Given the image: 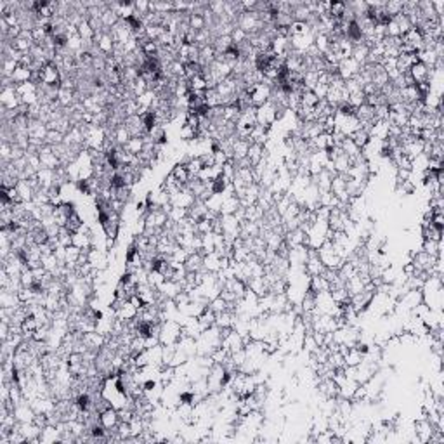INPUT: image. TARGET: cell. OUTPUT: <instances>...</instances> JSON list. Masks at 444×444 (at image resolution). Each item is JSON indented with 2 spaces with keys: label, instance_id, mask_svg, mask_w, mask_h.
Returning a JSON list of instances; mask_svg holds the SVG:
<instances>
[{
  "label": "cell",
  "instance_id": "6da1fadb",
  "mask_svg": "<svg viewBox=\"0 0 444 444\" xmlns=\"http://www.w3.org/2000/svg\"><path fill=\"white\" fill-rule=\"evenodd\" d=\"M181 325L174 319H167V321L161 323V330H160V344L161 345H174L179 342L181 338Z\"/></svg>",
  "mask_w": 444,
  "mask_h": 444
},
{
  "label": "cell",
  "instance_id": "7a4b0ae2",
  "mask_svg": "<svg viewBox=\"0 0 444 444\" xmlns=\"http://www.w3.org/2000/svg\"><path fill=\"white\" fill-rule=\"evenodd\" d=\"M246 92L250 94V99H252V106L259 108L262 104H266L271 97V92H273V87L269 83L262 82V83H257L253 87H248Z\"/></svg>",
  "mask_w": 444,
  "mask_h": 444
},
{
  "label": "cell",
  "instance_id": "3957f363",
  "mask_svg": "<svg viewBox=\"0 0 444 444\" xmlns=\"http://www.w3.org/2000/svg\"><path fill=\"white\" fill-rule=\"evenodd\" d=\"M276 120H278V108L271 101H267L266 104L257 108V123L259 125L271 129L276 123Z\"/></svg>",
  "mask_w": 444,
  "mask_h": 444
},
{
  "label": "cell",
  "instance_id": "277c9868",
  "mask_svg": "<svg viewBox=\"0 0 444 444\" xmlns=\"http://www.w3.org/2000/svg\"><path fill=\"white\" fill-rule=\"evenodd\" d=\"M0 103H2V110H17L19 106H23L16 92V85L3 87L2 92H0Z\"/></svg>",
  "mask_w": 444,
  "mask_h": 444
},
{
  "label": "cell",
  "instance_id": "5b68a950",
  "mask_svg": "<svg viewBox=\"0 0 444 444\" xmlns=\"http://www.w3.org/2000/svg\"><path fill=\"white\" fill-rule=\"evenodd\" d=\"M89 264L92 269L97 271H106L108 266H110V257H108L106 250H99V248H90L89 250Z\"/></svg>",
  "mask_w": 444,
  "mask_h": 444
},
{
  "label": "cell",
  "instance_id": "8992f818",
  "mask_svg": "<svg viewBox=\"0 0 444 444\" xmlns=\"http://www.w3.org/2000/svg\"><path fill=\"white\" fill-rule=\"evenodd\" d=\"M359 72H361V65H359V63H356L352 58L342 59V61L338 63V66H337L338 76H340L344 82H345V80H349V78H352L354 75H358Z\"/></svg>",
  "mask_w": 444,
  "mask_h": 444
},
{
  "label": "cell",
  "instance_id": "52a82bcc",
  "mask_svg": "<svg viewBox=\"0 0 444 444\" xmlns=\"http://www.w3.org/2000/svg\"><path fill=\"white\" fill-rule=\"evenodd\" d=\"M38 156H40V161H42V168H52V170H58V168L61 167V160L56 156V153L52 151V146H49V144H45V146L40 148Z\"/></svg>",
  "mask_w": 444,
  "mask_h": 444
},
{
  "label": "cell",
  "instance_id": "ba28073f",
  "mask_svg": "<svg viewBox=\"0 0 444 444\" xmlns=\"http://www.w3.org/2000/svg\"><path fill=\"white\" fill-rule=\"evenodd\" d=\"M94 44L97 45V49H99V52L103 56H111L113 51H115V40H113L110 30H104L101 31V33H96V38H94Z\"/></svg>",
  "mask_w": 444,
  "mask_h": 444
},
{
  "label": "cell",
  "instance_id": "9c48e42d",
  "mask_svg": "<svg viewBox=\"0 0 444 444\" xmlns=\"http://www.w3.org/2000/svg\"><path fill=\"white\" fill-rule=\"evenodd\" d=\"M82 342L83 345L87 347V351H94V352H99L101 349L106 345V337L101 335L99 332H87L82 335Z\"/></svg>",
  "mask_w": 444,
  "mask_h": 444
},
{
  "label": "cell",
  "instance_id": "30bf717a",
  "mask_svg": "<svg viewBox=\"0 0 444 444\" xmlns=\"http://www.w3.org/2000/svg\"><path fill=\"white\" fill-rule=\"evenodd\" d=\"M195 200H196L195 195L184 186L177 195L170 196V205L175 207V209H189V207L195 203Z\"/></svg>",
  "mask_w": 444,
  "mask_h": 444
},
{
  "label": "cell",
  "instance_id": "8fae6325",
  "mask_svg": "<svg viewBox=\"0 0 444 444\" xmlns=\"http://www.w3.org/2000/svg\"><path fill=\"white\" fill-rule=\"evenodd\" d=\"M42 83L44 85H61V72H59L58 66L49 63L42 70Z\"/></svg>",
  "mask_w": 444,
  "mask_h": 444
},
{
  "label": "cell",
  "instance_id": "7c38bea8",
  "mask_svg": "<svg viewBox=\"0 0 444 444\" xmlns=\"http://www.w3.org/2000/svg\"><path fill=\"white\" fill-rule=\"evenodd\" d=\"M37 181L40 184V189L49 191V189L56 186V170H52V168H40L37 172Z\"/></svg>",
  "mask_w": 444,
  "mask_h": 444
},
{
  "label": "cell",
  "instance_id": "4fadbf2b",
  "mask_svg": "<svg viewBox=\"0 0 444 444\" xmlns=\"http://www.w3.org/2000/svg\"><path fill=\"white\" fill-rule=\"evenodd\" d=\"M99 422L106 431H111L116 425L120 424V417H118V410H115L113 406H110L108 410H104L103 413L99 415Z\"/></svg>",
  "mask_w": 444,
  "mask_h": 444
},
{
  "label": "cell",
  "instance_id": "5bb4252c",
  "mask_svg": "<svg viewBox=\"0 0 444 444\" xmlns=\"http://www.w3.org/2000/svg\"><path fill=\"white\" fill-rule=\"evenodd\" d=\"M137 312H139V309L134 307V305L127 300V302H123L122 304V307L115 311V318L120 319V321H123V323H129V321H132V319L137 318Z\"/></svg>",
  "mask_w": 444,
  "mask_h": 444
},
{
  "label": "cell",
  "instance_id": "9a60e30c",
  "mask_svg": "<svg viewBox=\"0 0 444 444\" xmlns=\"http://www.w3.org/2000/svg\"><path fill=\"white\" fill-rule=\"evenodd\" d=\"M16 191L23 203L31 202L35 196V188L31 186V182L28 181V179H19V182H17V186H16Z\"/></svg>",
  "mask_w": 444,
  "mask_h": 444
},
{
  "label": "cell",
  "instance_id": "2e32d148",
  "mask_svg": "<svg viewBox=\"0 0 444 444\" xmlns=\"http://www.w3.org/2000/svg\"><path fill=\"white\" fill-rule=\"evenodd\" d=\"M246 288L252 290L259 298L269 294V285H267V281L264 280V276L262 278H250V280L246 281Z\"/></svg>",
  "mask_w": 444,
  "mask_h": 444
},
{
  "label": "cell",
  "instance_id": "e0dca14e",
  "mask_svg": "<svg viewBox=\"0 0 444 444\" xmlns=\"http://www.w3.org/2000/svg\"><path fill=\"white\" fill-rule=\"evenodd\" d=\"M158 292H160V294L163 295L165 298H172V300H174L175 295L181 294V292H182V287H181V283H177V281L165 280L163 283L158 287Z\"/></svg>",
  "mask_w": 444,
  "mask_h": 444
},
{
  "label": "cell",
  "instance_id": "ac0fdd59",
  "mask_svg": "<svg viewBox=\"0 0 444 444\" xmlns=\"http://www.w3.org/2000/svg\"><path fill=\"white\" fill-rule=\"evenodd\" d=\"M250 141L248 139H239V137H236V141L232 143V160L238 161V160H243V158H246V154H248V149H250Z\"/></svg>",
  "mask_w": 444,
  "mask_h": 444
},
{
  "label": "cell",
  "instance_id": "d6986e66",
  "mask_svg": "<svg viewBox=\"0 0 444 444\" xmlns=\"http://www.w3.org/2000/svg\"><path fill=\"white\" fill-rule=\"evenodd\" d=\"M61 441V431L58 425L47 424L40 432V443H58Z\"/></svg>",
  "mask_w": 444,
  "mask_h": 444
},
{
  "label": "cell",
  "instance_id": "ffe728a7",
  "mask_svg": "<svg viewBox=\"0 0 444 444\" xmlns=\"http://www.w3.org/2000/svg\"><path fill=\"white\" fill-rule=\"evenodd\" d=\"M221 259L222 257L217 252H210L203 255V269L209 273H219L221 271Z\"/></svg>",
  "mask_w": 444,
  "mask_h": 444
},
{
  "label": "cell",
  "instance_id": "44dd1931",
  "mask_svg": "<svg viewBox=\"0 0 444 444\" xmlns=\"http://www.w3.org/2000/svg\"><path fill=\"white\" fill-rule=\"evenodd\" d=\"M184 267L188 269V273H198V271L203 269V253L195 252L189 253V257L186 259Z\"/></svg>",
  "mask_w": 444,
  "mask_h": 444
},
{
  "label": "cell",
  "instance_id": "7402d4cb",
  "mask_svg": "<svg viewBox=\"0 0 444 444\" xmlns=\"http://www.w3.org/2000/svg\"><path fill=\"white\" fill-rule=\"evenodd\" d=\"M410 75H411V78H413L415 85H418V83H424V82H427L429 68L424 65V63H417L415 66H411Z\"/></svg>",
  "mask_w": 444,
  "mask_h": 444
},
{
  "label": "cell",
  "instance_id": "603a6c76",
  "mask_svg": "<svg viewBox=\"0 0 444 444\" xmlns=\"http://www.w3.org/2000/svg\"><path fill=\"white\" fill-rule=\"evenodd\" d=\"M31 76H33V72H31V68L19 65L16 68V72L12 73V76H10V78H12V82L16 83V85H19V83L31 82Z\"/></svg>",
  "mask_w": 444,
  "mask_h": 444
},
{
  "label": "cell",
  "instance_id": "cb8c5ba5",
  "mask_svg": "<svg viewBox=\"0 0 444 444\" xmlns=\"http://www.w3.org/2000/svg\"><path fill=\"white\" fill-rule=\"evenodd\" d=\"M19 305H21V300L17 297V294H12V292H7V290L0 292V307L17 309Z\"/></svg>",
  "mask_w": 444,
  "mask_h": 444
},
{
  "label": "cell",
  "instance_id": "d4e9b609",
  "mask_svg": "<svg viewBox=\"0 0 444 444\" xmlns=\"http://www.w3.org/2000/svg\"><path fill=\"white\" fill-rule=\"evenodd\" d=\"M239 207H241V203H239L238 196L224 198V202H222V205H221V216H232Z\"/></svg>",
  "mask_w": 444,
  "mask_h": 444
},
{
  "label": "cell",
  "instance_id": "484cf974",
  "mask_svg": "<svg viewBox=\"0 0 444 444\" xmlns=\"http://www.w3.org/2000/svg\"><path fill=\"white\" fill-rule=\"evenodd\" d=\"M368 54H370V47L365 44V42H359V44H356L354 49H352L351 58L354 59L356 63H359V65H365L366 59H368Z\"/></svg>",
  "mask_w": 444,
  "mask_h": 444
},
{
  "label": "cell",
  "instance_id": "4316f807",
  "mask_svg": "<svg viewBox=\"0 0 444 444\" xmlns=\"http://www.w3.org/2000/svg\"><path fill=\"white\" fill-rule=\"evenodd\" d=\"M122 148L127 151V153H130V154H134V156H137V154L143 153L144 137H130V139L127 141L125 146H122Z\"/></svg>",
  "mask_w": 444,
  "mask_h": 444
},
{
  "label": "cell",
  "instance_id": "83f0119b",
  "mask_svg": "<svg viewBox=\"0 0 444 444\" xmlns=\"http://www.w3.org/2000/svg\"><path fill=\"white\" fill-rule=\"evenodd\" d=\"M170 174L174 175L175 181H177L179 184L186 186V184H188V182H189V172H188V168H186V165H184V163H181V161H179V163L175 165L174 168H172Z\"/></svg>",
  "mask_w": 444,
  "mask_h": 444
},
{
  "label": "cell",
  "instance_id": "f1b7e54d",
  "mask_svg": "<svg viewBox=\"0 0 444 444\" xmlns=\"http://www.w3.org/2000/svg\"><path fill=\"white\" fill-rule=\"evenodd\" d=\"M198 321H200V325H202L203 330L212 328V326H216V312H214L212 309L207 305L205 311H203L202 314L198 316Z\"/></svg>",
  "mask_w": 444,
  "mask_h": 444
},
{
  "label": "cell",
  "instance_id": "f546056e",
  "mask_svg": "<svg viewBox=\"0 0 444 444\" xmlns=\"http://www.w3.org/2000/svg\"><path fill=\"white\" fill-rule=\"evenodd\" d=\"M113 137H115V141H116L118 146H125L127 141H129L132 136H130L129 129L125 127V123H122V125H118L115 130H113Z\"/></svg>",
  "mask_w": 444,
  "mask_h": 444
},
{
  "label": "cell",
  "instance_id": "4dcf8cb0",
  "mask_svg": "<svg viewBox=\"0 0 444 444\" xmlns=\"http://www.w3.org/2000/svg\"><path fill=\"white\" fill-rule=\"evenodd\" d=\"M338 146L342 148V151H344V153L347 154L349 158H356V156H359V154H361V149H359V148L356 146L354 143H352L351 137H345V139L342 141Z\"/></svg>",
  "mask_w": 444,
  "mask_h": 444
},
{
  "label": "cell",
  "instance_id": "1f68e13d",
  "mask_svg": "<svg viewBox=\"0 0 444 444\" xmlns=\"http://www.w3.org/2000/svg\"><path fill=\"white\" fill-rule=\"evenodd\" d=\"M422 234H424V239H432V241H441L443 239V229L436 227V225L429 224L422 227Z\"/></svg>",
  "mask_w": 444,
  "mask_h": 444
},
{
  "label": "cell",
  "instance_id": "d6a6232c",
  "mask_svg": "<svg viewBox=\"0 0 444 444\" xmlns=\"http://www.w3.org/2000/svg\"><path fill=\"white\" fill-rule=\"evenodd\" d=\"M422 252L429 253V255H434V257H441V241L424 239V245H422Z\"/></svg>",
  "mask_w": 444,
  "mask_h": 444
},
{
  "label": "cell",
  "instance_id": "836d02e7",
  "mask_svg": "<svg viewBox=\"0 0 444 444\" xmlns=\"http://www.w3.org/2000/svg\"><path fill=\"white\" fill-rule=\"evenodd\" d=\"M188 23H189V28H191L193 31H202V30H207L205 17H203L202 14H189V17H188Z\"/></svg>",
  "mask_w": 444,
  "mask_h": 444
},
{
  "label": "cell",
  "instance_id": "e575fe53",
  "mask_svg": "<svg viewBox=\"0 0 444 444\" xmlns=\"http://www.w3.org/2000/svg\"><path fill=\"white\" fill-rule=\"evenodd\" d=\"M352 139V143L356 144V146L359 148V149H363V148L366 146V144L370 143V136H368V132H366V130H363V129H359V130H356L354 134H352V136H349Z\"/></svg>",
  "mask_w": 444,
  "mask_h": 444
},
{
  "label": "cell",
  "instance_id": "d590c367",
  "mask_svg": "<svg viewBox=\"0 0 444 444\" xmlns=\"http://www.w3.org/2000/svg\"><path fill=\"white\" fill-rule=\"evenodd\" d=\"M403 7H404V2H394V0L383 3V10H385V14L390 17V19H392L394 16H397V14L403 12Z\"/></svg>",
  "mask_w": 444,
  "mask_h": 444
},
{
  "label": "cell",
  "instance_id": "8d00e7d4",
  "mask_svg": "<svg viewBox=\"0 0 444 444\" xmlns=\"http://www.w3.org/2000/svg\"><path fill=\"white\" fill-rule=\"evenodd\" d=\"M179 137H181L182 141L191 143V141H195L196 137H198V130H195L193 127H189L188 123H182L181 129H179Z\"/></svg>",
  "mask_w": 444,
  "mask_h": 444
},
{
  "label": "cell",
  "instance_id": "74e56055",
  "mask_svg": "<svg viewBox=\"0 0 444 444\" xmlns=\"http://www.w3.org/2000/svg\"><path fill=\"white\" fill-rule=\"evenodd\" d=\"M65 143V134L59 132V130H49L47 137H45V144L49 146H58V144Z\"/></svg>",
  "mask_w": 444,
  "mask_h": 444
},
{
  "label": "cell",
  "instance_id": "f35d334b",
  "mask_svg": "<svg viewBox=\"0 0 444 444\" xmlns=\"http://www.w3.org/2000/svg\"><path fill=\"white\" fill-rule=\"evenodd\" d=\"M19 66V63L14 61V59H7L3 58L2 59V76H12V73L16 72V68Z\"/></svg>",
  "mask_w": 444,
  "mask_h": 444
},
{
  "label": "cell",
  "instance_id": "ab89813d",
  "mask_svg": "<svg viewBox=\"0 0 444 444\" xmlns=\"http://www.w3.org/2000/svg\"><path fill=\"white\" fill-rule=\"evenodd\" d=\"M168 219H170L172 222H175V224H179V222H182L188 217V209H175V207H172L170 212L167 214Z\"/></svg>",
  "mask_w": 444,
  "mask_h": 444
},
{
  "label": "cell",
  "instance_id": "60d3db41",
  "mask_svg": "<svg viewBox=\"0 0 444 444\" xmlns=\"http://www.w3.org/2000/svg\"><path fill=\"white\" fill-rule=\"evenodd\" d=\"M209 307L212 309V311L216 312V314H219V312L227 311V302H225L224 298H222L221 295H219V297H216V298H214V300H210Z\"/></svg>",
  "mask_w": 444,
  "mask_h": 444
},
{
  "label": "cell",
  "instance_id": "b9f144b4",
  "mask_svg": "<svg viewBox=\"0 0 444 444\" xmlns=\"http://www.w3.org/2000/svg\"><path fill=\"white\" fill-rule=\"evenodd\" d=\"M72 238H73V232L66 227L59 229V234H58V243L61 246H70L72 245Z\"/></svg>",
  "mask_w": 444,
  "mask_h": 444
},
{
  "label": "cell",
  "instance_id": "7bdbcfd3",
  "mask_svg": "<svg viewBox=\"0 0 444 444\" xmlns=\"http://www.w3.org/2000/svg\"><path fill=\"white\" fill-rule=\"evenodd\" d=\"M231 40H232V44H234V47H238L239 44H243V42L248 40V35H246L241 28L236 26L234 30H232V33H231Z\"/></svg>",
  "mask_w": 444,
  "mask_h": 444
},
{
  "label": "cell",
  "instance_id": "ee69618b",
  "mask_svg": "<svg viewBox=\"0 0 444 444\" xmlns=\"http://www.w3.org/2000/svg\"><path fill=\"white\" fill-rule=\"evenodd\" d=\"M82 219H80V216L76 212H73L72 216H70V219H68V224H66V229H70V231L72 232H76L78 231L80 227H82Z\"/></svg>",
  "mask_w": 444,
  "mask_h": 444
},
{
  "label": "cell",
  "instance_id": "f6af8a7d",
  "mask_svg": "<svg viewBox=\"0 0 444 444\" xmlns=\"http://www.w3.org/2000/svg\"><path fill=\"white\" fill-rule=\"evenodd\" d=\"M312 92L316 94V97H318L319 101L326 99V94H328V85H325V83H316V87L312 89Z\"/></svg>",
  "mask_w": 444,
  "mask_h": 444
},
{
  "label": "cell",
  "instance_id": "bcb514c9",
  "mask_svg": "<svg viewBox=\"0 0 444 444\" xmlns=\"http://www.w3.org/2000/svg\"><path fill=\"white\" fill-rule=\"evenodd\" d=\"M115 241H116V238H110V236H106V241H104V246H106V250H113V248H115Z\"/></svg>",
  "mask_w": 444,
  "mask_h": 444
}]
</instances>
